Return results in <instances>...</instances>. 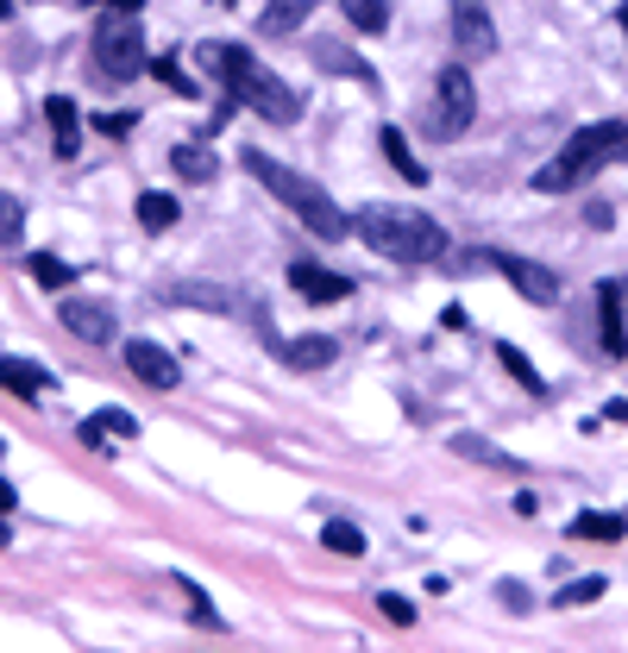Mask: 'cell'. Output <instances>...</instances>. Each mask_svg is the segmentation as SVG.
Here are the masks:
<instances>
[{"label": "cell", "instance_id": "23", "mask_svg": "<svg viewBox=\"0 0 628 653\" xmlns=\"http://www.w3.org/2000/svg\"><path fill=\"white\" fill-rule=\"evenodd\" d=\"M170 170H177L182 183H214L220 164H214V152H208V145H177V152H170Z\"/></svg>", "mask_w": 628, "mask_h": 653}, {"label": "cell", "instance_id": "12", "mask_svg": "<svg viewBox=\"0 0 628 653\" xmlns=\"http://www.w3.org/2000/svg\"><path fill=\"white\" fill-rule=\"evenodd\" d=\"M126 371H133L138 384H151V390H177L182 384L177 359L157 346V340H126Z\"/></svg>", "mask_w": 628, "mask_h": 653}, {"label": "cell", "instance_id": "9", "mask_svg": "<svg viewBox=\"0 0 628 653\" xmlns=\"http://www.w3.org/2000/svg\"><path fill=\"white\" fill-rule=\"evenodd\" d=\"M452 51H459V63L496 58V25L478 0H459V7H452Z\"/></svg>", "mask_w": 628, "mask_h": 653}, {"label": "cell", "instance_id": "16", "mask_svg": "<svg viewBox=\"0 0 628 653\" xmlns=\"http://www.w3.org/2000/svg\"><path fill=\"white\" fill-rule=\"evenodd\" d=\"M276 352H283V365H295V371H327L339 359V346L327 340V333H302V340H271Z\"/></svg>", "mask_w": 628, "mask_h": 653}, {"label": "cell", "instance_id": "22", "mask_svg": "<svg viewBox=\"0 0 628 653\" xmlns=\"http://www.w3.org/2000/svg\"><path fill=\"white\" fill-rule=\"evenodd\" d=\"M452 453H459V459H478V465H491V471H522V459H510V453H503V446H491V440H478V434H452Z\"/></svg>", "mask_w": 628, "mask_h": 653}, {"label": "cell", "instance_id": "38", "mask_svg": "<svg viewBox=\"0 0 628 653\" xmlns=\"http://www.w3.org/2000/svg\"><path fill=\"white\" fill-rule=\"evenodd\" d=\"M616 20H622V39H628V7H622V13H616Z\"/></svg>", "mask_w": 628, "mask_h": 653}, {"label": "cell", "instance_id": "32", "mask_svg": "<svg viewBox=\"0 0 628 653\" xmlns=\"http://www.w3.org/2000/svg\"><path fill=\"white\" fill-rule=\"evenodd\" d=\"M151 70H157V76H164V82H170V89H177V95H189V101L201 95V82H196V76H182V63H177V58H157Z\"/></svg>", "mask_w": 628, "mask_h": 653}, {"label": "cell", "instance_id": "11", "mask_svg": "<svg viewBox=\"0 0 628 653\" xmlns=\"http://www.w3.org/2000/svg\"><path fill=\"white\" fill-rule=\"evenodd\" d=\"M308 58H314V70H327V76H339V82L377 89V70H371L365 58H358L353 44H339V39H308Z\"/></svg>", "mask_w": 628, "mask_h": 653}, {"label": "cell", "instance_id": "17", "mask_svg": "<svg viewBox=\"0 0 628 653\" xmlns=\"http://www.w3.org/2000/svg\"><path fill=\"white\" fill-rule=\"evenodd\" d=\"M138 434V415L126 408H95L88 422H82V446H107V440H133Z\"/></svg>", "mask_w": 628, "mask_h": 653}, {"label": "cell", "instance_id": "21", "mask_svg": "<svg viewBox=\"0 0 628 653\" xmlns=\"http://www.w3.org/2000/svg\"><path fill=\"white\" fill-rule=\"evenodd\" d=\"M314 7H321V0H271V7H264V32H271V39H290L295 25H308V13Z\"/></svg>", "mask_w": 628, "mask_h": 653}, {"label": "cell", "instance_id": "25", "mask_svg": "<svg viewBox=\"0 0 628 653\" xmlns=\"http://www.w3.org/2000/svg\"><path fill=\"white\" fill-rule=\"evenodd\" d=\"M572 535H578V540H622V535H628V516H609V509H585V516L572 521Z\"/></svg>", "mask_w": 628, "mask_h": 653}, {"label": "cell", "instance_id": "2", "mask_svg": "<svg viewBox=\"0 0 628 653\" xmlns=\"http://www.w3.org/2000/svg\"><path fill=\"white\" fill-rule=\"evenodd\" d=\"M358 239L377 251V258H390V265H447L452 258V239L447 227L421 208H396V201H365L353 214Z\"/></svg>", "mask_w": 628, "mask_h": 653}, {"label": "cell", "instance_id": "13", "mask_svg": "<svg viewBox=\"0 0 628 653\" xmlns=\"http://www.w3.org/2000/svg\"><path fill=\"white\" fill-rule=\"evenodd\" d=\"M290 289L302 302L327 308V302H346V296H353V277H339V270H327V265H290Z\"/></svg>", "mask_w": 628, "mask_h": 653}, {"label": "cell", "instance_id": "10", "mask_svg": "<svg viewBox=\"0 0 628 653\" xmlns=\"http://www.w3.org/2000/svg\"><path fill=\"white\" fill-rule=\"evenodd\" d=\"M57 321L70 326V333H76L82 346H114V333H119L114 308H107V302H88V296H63Z\"/></svg>", "mask_w": 628, "mask_h": 653}, {"label": "cell", "instance_id": "1", "mask_svg": "<svg viewBox=\"0 0 628 653\" xmlns=\"http://www.w3.org/2000/svg\"><path fill=\"white\" fill-rule=\"evenodd\" d=\"M196 63H201V76H214L220 89H227V101L252 107L258 120H271V126H295V120H302V95H295L276 70H264L245 44L201 39L196 44Z\"/></svg>", "mask_w": 628, "mask_h": 653}, {"label": "cell", "instance_id": "27", "mask_svg": "<svg viewBox=\"0 0 628 653\" xmlns=\"http://www.w3.org/2000/svg\"><path fill=\"white\" fill-rule=\"evenodd\" d=\"M321 547H327V553L358 559V553H365V528H353V521H327V528H321Z\"/></svg>", "mask_w": 628, "mask_h": 653}, {"label": "cell", "instance_id": "7", "mask_svg": "<svg viewBox=\"0 0 628 653\" xmlns=\"http://www.w3.org/2000/svg\"><path fill=\"white\" fill-rule=\"evenodd\" d=\"M478 265H491L510 277L515 296H528L534 308H553V302H566V277L547 265H534V258H522V251H478Z\"/></svg>", "mask_w": 628, "mask_h": 653}, {"label": "cell", "instance_id": "40", "mask_svg": "<svg viewBox=\"0 0 628 653\" xmlns=\"http://www.w3.org/2000/svg\"><path fill=\"white\" fill-rule=\"evenodd\" d=\"M227 7H233V0H227Z\"/></svg>", "mask_w": 628, "mask_h": 653}, {"label": "cell", "instance_id": "39", "mask_svg": "<svg viewBox=\"0 0 628 653\" xmlns=\"http://www.w3.org/2000/svg\"><path fill=\"white\" fill-rule=\"evenodd\" d=\"M7 13H13V0H0V20H7Z\"/></svg>", "mask_w": 628, "mask_h": 653}, {"label": "cell", "instance_id": "24", "mask_svg": "<svg viewBox=\"0 0 628 653\" xmlns=\"http://www.w3.org/2000/svg\"><path fill=\"white\" fill-rule=\"evenodd\" d=\"M496 359H503V371H510V377L528 390V396H547V377L534 371V359H528L522 346H510V340H503V346H496Z\"/></svg>", "mask_w": 628, "mask_h": 653}, {"label": "cell", "instance_id": "3", "mask_svg": "<svg viewBox=\"0 0 628 653\" xmlns=\"http://www.w3.org/2000/svg\"><path fill=\"white\" fill-rule=\"evenodd\" d=\"M239 164H245V170L258 176V183H264V189L276 195V201H283V208L295 214V220H302V227L314 232V239H327V246H334V239H346V232H353V214L339 208L334 195L321 189V183H314V176H302V170H290V164H283V157H271V152H245L239 157Z\"/></svg>", "mask_w": 628, "mask_h": 653}, {"label": "cell", "instance_id": "36", "mask_svg": "<svg viewBox=\"0 0 628 653\" xmlns=\"http://www.w3.org/2000/svg\"><path fill=\"white\" fill-rule=\"evenodd\" d=\"M604 422H622V427H628V396H616V403L604 408Z\"/></svg>", "mask_w": 628, "mask_h": 653}, {"label": "cell", "instance_id": "34", "mask_svg": "<svg viewBox=\"0 0 628 653\" xmlns=\"http://www.w3.org/2000/svg\"><path fill=\"white\" fill-rule=\"evenodd\" d=\"M496 597H503L510 610H528V591H522V584H503V591H496Z\"/></svg>", "mask_w": 628, "mask_h": 653}, {"label": "cell", "instance_id": "15", "mask_svg": "<svg viewBox=\"0 0 628 653\" xmlns=\"http://www.w3.org/2000/svg\"><path fill=\"white\" fill-rule=\"evenodd\" d=\"M0 390L20 396V403H39L44 390H51V371L32 365V359H7V352H0Z\"/></svg>", "mask_w": 628, "mask_h": 653}, {"label": "cell", "instance_id": "18", "mask_svg": "<svg viewBox=\"0 0 628 653\" xmlns=\"http://www.w3.org/2000/svg\"><path fill=\"white\" fill-rule=\"evenodd\" d=\"M44 120H51V138H57V157H76V145H82L76 101H70V95H51V101H44Z\"/></svg>", "mask_w": 628, "mask_h": 653}, {"label": "cell", "instance_id": "5", "mask_svg": "<svg viewBox=\"0 0 628 653\" xmlns=\"http://www.w3.org/2000/svg\"><path fill=\"white\" fill-rule=\"evenodd\" d=\"M88 58H95L101 82L145 76V25H138L133 13H101L95 39H88Z\"/></svg>", "mask_w": 628, "mask_h": 653}, {"label": "cell", "instance_id": "29", "mask_svg": "<svg viewBox=\"0 0 628 653\" xmlns=\"http://www.w3.org/2000/svg\"><path fill=\"white\" fill-rule=\"evenodd\" d=\"M604 584H609V578H572V584H559V591H553V603H559V610L597 603V597H604Z\"/></svg>", "mask_w": 628, "mask_h": 653}, {"label": "cell", "instance_id": "19", "mask_svg": "<svg viewBox=\"0 0 628 653\" xmlns=\"http://www.w3.org/2000/svg\"><path fill=\"white\" fill-rule=\"evenodd\" d=\"M133 214H138V227L145 232H170L182 220V208H177V195H164V189H145L133 201Z\"/></svg>", "mask_w": 628, "mask_h": 653}, {"label": "cell", "instance_id": "8", "mask_svg": "<svg viewBox=\"0 0 628 653\" xmlns=\"http://www.w3.org/2000/svg\"><path fill=\"white\" fill-rule=\"evenodd\" d=\"M164 302H170V308H208V314H245V321H258V308L245 302L239 289L201 283V277H189V283H164Z\"/></svg>", "mask_w": 628, "mask_h": 653}, {"label": "cell", "instance_id": "26", "mask_svg": "<svg viewBox=\"0 0 628 653\" xmlns=\"http://www.w3.org/2000/svg\"><path fill=\"white\" fill-rule=\"evenodd\" d=\"M25 270H32V283H39V289H70V277H76L57 251H32V258H25Z\"/></svg>", "mask_w": 628, "mask_h": 653}, {"label": "cell", "instance_id": "4", "mask_svg": "<svg viewBox=\"0 0 628 653\" xmlns=\"http://www.w3.org/2000/svg\"><path fill=\"white\" fill-rule=\"evenodd\" d=\"M616 157H628V120H590V126H578V133L534 170V189L572 195V189H585L604 164H616Z\"/></svg>", "mask_w": 628, "mask_h": 653}, {"label": "cell", "instance_id": "30", "mask_svg": "<svg viewBox=\"0 0 628 653\" xmlns=\"http://www.w3.org/2000/svg\"><path fill=\"white\" fill-rule=\"evenodd\" d=\"M20 239H25V208H20V195L0 189V246H20Z\"/></svg>", "mask_w": 628, "mask_h": 653}, {"label": "cell", "instance_id": "20", "mask_svg": "<svg viewBox=\"0 0 628 653\" xmlns=\"http://www.w3.org/2000/svg\"><path fill=\"white\" fill-rule=\"evenodd\" d=\"M377 145H384V157L396 164V176H409V183H433V176L421 170V157H415V145L402 138V126H384V133H377Z\"/></svg>", "mask_w": 628, "mask_h": 653}, {"label": "cell", "instance_id": "28", "mask_svg": "<svg viewBox=\"0 0 628 653\" xmlns=\"http://www.w3.org/2000/svg\"><path fill=\"white\" fill-rule=\"evenodd\" d=\"M339 7H346V20L358 32H390V7L384 0H339Z\"/></svg>", "mask_w": 628, "mask_h": 653}, {"label": "cell", "instance_id": "37", "mask_svg": "<svg viewBox=\"0 0 628 653\" xmlns=\"http://www.w3.org/2000/svg\"><path fill=\"white\" fill-rule=\"evenodd\" d=\"M107 7H114V13H138V7H145V0H107Z\"/></svg>", "mask_w": 628, "mask_h": 653}, {"label": "cell", "instance_id": "33", "mask_svg": "<svg viewBox=\"0 0 628 653\" xmlns=\"http://www.w3.org/2000/svg\"><path fill=\"white\" fill-rule=\"evenodd\" d=\"M138 126V114H95V133L101 138H126Z\"/></svg>", "mask_w": 628, "mask_h": 653}, {"label": "cell", "instance_id": "35", "mask_svg": "<svg viewBox=\"0 0 628 653\" xmlns=\"http://www.w3.org/2000/svg\"><path fill=\"white\" fill-rule=\"evenodd\" d=\"M13 502H20V490H13V484L0 478V516H13Z\"/></svg>", "mask_w": 628, "mask_h": 653}, {"label": "cell", "instance_id": "6", "mask_svg": "<svg viewBox=\"0 0 628 653\" xmlns=\"http://www.w3.org/2000/svg\"><path fill=\"white\" fill-rule=\"evenodd\" d=\"M471 120H478V89H471L465 63H447L440 76H433V95H428V114H421V133L452 145V138L471 133Z\"/></svg>", "mask_w": 628, "mask_h": 653}, {"label": "cell", "instance_id": "31", "mask_svg": "<svg viewBox=\"0 0 628 653\" xmlns=\"http://www.w3.org/2000/svg\"><path fill=\"white\" fill-rule=\"evenodd\" d=\"M377 610H384V622H396V629H415V603L402 591H384L377 597Z\"/></svg>", "mask_w": 628, "mask_h": 653}, {"label": "cell", "instance_id": "14", "mask_svg": "<svg viewBox=\"0 0 628 653\" xmlns=\"http://www.w3.org/2000/svg\"><path fill=\"white\" fill-rule=\"evenodd\" d=\"M597 340L609 359H628V326H622V283H597Z\"/></svg>", "mask_w": 628, "mask_h": 653}]
</instances>
